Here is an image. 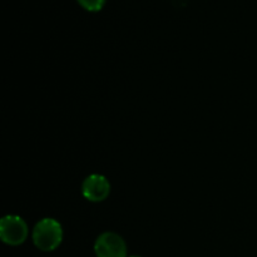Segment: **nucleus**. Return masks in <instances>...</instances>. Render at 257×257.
Segmentation results:
<instances>
[{"label": "nucleus", "instance_id": "4", "mask_svg": "<svg viewBox=\"0 0 257 257\" xmlns=\"http://www.w3.org/2000/svg\"><path fill=\"white\" fill-rule=\"evenodd\" d=\"M82 193L85 200L90 202H102L107 200L110 193V183L107 177L93 173L85 177L82 183Z\"/></svg>", "mask_w": 257, "mask_h": 257}, {"label": "nucleus", "instance_id": "2", "mask_svg": "<svg viewBox=\"0 0 257 257\" xmlns=\"http://www.w3.org/2000/svg\"><path fill=\"white\" fill-rule=\"evenodd\" d=\"M29 235L27 222L20 216L8 215L0 220V238L9 246H19Z\"/></svg>", "mask_w": 257, "mask_h": 257}, {"label": "nucleus", "instance_id": "6", "mask_svg": "<svg viewBox=\"0 0 257 257\" xmlns=\"http://www.w3.org/2000/svg\"><path fill=\"white\" fill-rule=\"evenodd\" d=\"M130 257H142V256H136V255H135V256H130Z\"/></svg>", "mask_w": 257, "mask_h": 257}, {"label": "nucleus", "instance_id": "3", "mask_svg": "<svg viewBox=\"0 0 257 257\" xmlns=\"http://www.w3.org/2000/svg\"><path fill=\"white\" fill-rule=\"evenodd\" d=\"M94 252L97 257H127V245L122 236L107 231L95 240Z\"/></svg>", "mask_w": 257, "mask_h": 257}, {"label": "nucleus", "instance_id": "5", "mask_svg": "<svg viewBox=\"0 0 257 257\" xmlns=\"http://www.w3.org/2000/svg\"><path fill=\"white\" fill-rule=\"evenodd\" d=\"M78 4L87 12L97 13L104 8L107 0H77Z\"/></svg>", "mask_w": 257, "mask_h": 257}, {"label": "nucleus", "instance_id": "1", "mask_svg": "<svg viewBox=\"0 0 257 257\" xmlns=\"http://www.w3.org/2000/svg\"><path fill=\"white\" fill-rule=\"evenodd\" d=\"M35 247L44 252L54 251L63 241V227L57 220L50 217L42 218L35 223L32 232Z\"/></svg>", "mask_w": 257, "mask_h": 257}]
</instances>
